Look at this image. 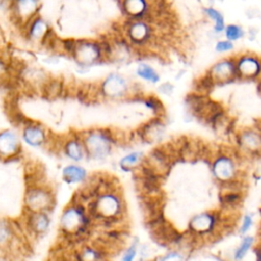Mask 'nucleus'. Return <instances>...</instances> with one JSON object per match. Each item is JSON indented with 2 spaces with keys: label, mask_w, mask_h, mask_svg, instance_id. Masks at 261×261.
Listing matches in <instances>:
<instances>
[{
  "label": "nucleus",
  "mask_w": 261,
  "mask_h": 261,
  "mask_svg": "<svg viewBox=\"0 0 261 261\" xmlns=\"http://www.w3.org/2000/svg\"><path fill=\"white\" fill-rule=\"evenodd\" d=\"M87 210L92 219L107 222L116 220L121 215L123 206L120 197L116 193L104 190L91 200Z\"/></svg>",
  "instance_id": "nucleus-2"
},
{
  "label": "nucleus",
  "mask_w": 261,
  "mask_h": 261,
  "mask_svg": "<svg viewBox=\"0 0 261 261\" xmlns=\"http://www.w3.org/2000/svg\"><path fill=\"white\" fill-rule=\"evenodd\" d=\"M62 179L66 184H77L86 180L88 174L84 167L76 164H69L62 169Z\"/></svg>",
  "instance_id": "nucleus-19"
},
{
  "label": "nucleus",
  "mask_w": 261,
  "mask_h": 261,
  "mask_svg": "<svg viewBox=\"0 0 261 261\" xmlns=\"http://www.w3.org/2000/svg\"><path fill=\"white\" fill-rule=\"evenodd\" d=\"M158 90H160V92H162L163 94H170L173 90V86L169 83H164L160 86V88H158Z\"/></svg>",
  "instance_id": "nucleus-33"
},
{
  "label": "nucleus",
  "mask_w": 261,
  "mask_h": 261,
  "mask_svg": "<svg viewBox=\"0 0 261 261\" xmlns=\"http://www.w3.org/2000/svg\"><path fill=\"white\" fill-rule=\"evenodd\" d=\"M21 151V142L18 135L12 129L0 130V159L9 160Z\"/></svg>",
  "instance_id": "nucleus-9"
},
{
  "label": "nucleus",
  "mask_w": 261,
  "mask_h": 261,
  "mask_svg": "<svg viewBox=\"0 0 261 261\" xmlns=\"http://www.w3.org/2000/svg\"><path fill=\"white\" fill-rule=\"evenodd\" d=\"M16 230L6 218H0V248H10L14 244Z\"/></svg>",
  "instance_id": "nucleus-20"
},
{
  "label": "nucleus",
  "mask_w": 261,
  "mask_h": 261,
  "mask_svg": "<svg viewBox=\"0 0 261 261\" xmlns=\"http://www.w3.org/2000/svg\"><path fill=\"white\" fill-rule=\"evenodd\" d=\"M216 84H226L239 79L237 71V59L233 57L225 58L215 63L208 70Z\"/></svg>",
  "instance_id": "nucleus-8"
},
{
  "label": "nucleus",
  "mask_w": 261,
  "mask_h": 261,
  "mask_svg": "<svg viewBox=\"0 0 261 261\" xmlns=\"http://www.w3.org/2000/svg\"><path fill=\"white\" fill-rule=\"evenodd\" d=\"M137 74L140 77H142V79H144V80H146L148 82L154 83V84L159 82V80H160V76H159L158 72L152 66H150V65H148L146 63H142V64H140L138 66Z\"/></svg>",
  "instance_id": "nucleus-24"
},
{
  "label": "nucleus",
  "mask_w": 261,
  "mask_h": 261,
  "mask_svg": "<svg viewBox=\"0 0 261 261\" xmlns=\"http://www.w3.org/2000/svg\"><path fill=\"white\" fill-rule=\"evenodd\" d=\"M70 54L75 62L83 67L91 66L96 63L106 62L100 43L98 41H74Z\"/></svg>",
  "instance_id": "nucleus-5"
},
{
  "label": "nucleus",
  "mask_w": 261,
  "mask_h": 261,
  "mask_svg": "<svg viewBox=\"0 0 261 261\" xmlns=\"http://www.w3.org/2000/svg\"><path fill=\"white\" fill-rule=\"evenodd\" d=\"M91 220L87 207L75 201L63 209L59 221V230L67 240H79L88 232Z\"/></svg>",
  "instance_id": "nucleus-1"
},
{
  "label": "nucleus",
  "mask_w": 261,
  "mask_h": 261,
  "mask_svg": "<svg viewBox=\"0 0 261 261\" xmlns=\"http://www.w3.org/2000/svg\"><path fill=\"white\" fill-rule=\"evenodd\" d=\"M24 29H27V37L29 41L35 44L45 43L46 38L49 36V25L47 21L39 15H36Z\"/></svg>",
  "instance_id": "nucleus-13"
},
{
  "label": "nucleus",
  "mask_w": 261,
  "mask_h": 261,
  "mask_svg": "<svg viewBox=\"0 0 261 261\" xmlns=\"http://www.w3.org/2000/svg\"><path fill=\"white\" fill-rule=\"evenodd\" d=\"M40 8V0H12L10 10L16 22L25 27L36 15Z\"/></svg>",
  "instance_id": "nucleus-7"
},
{
  "label": "nucleus",
  "mask_w": 261,
  "mask_h": 261,
  "mask_svg": "<svg viewBox=\"0 0 261 261\" xmlns=\"http://www.w3.org/2000/svg\"><path fill=\"white\" fill-rule=\"evenodd\" d=\"M144 100V99H143ZM145 104L147 105V107L151 108L154 112H160L161 110H163V105L161 104L160 100H158L156 97L154 96H150L147 97L145 100Z\"/></svg>",
  "instance_id": "nucleus-28"
},
{
  "label": "nucleus",
  "mask_w": 261,
  "mask_h": 261,
  "mask_svg": "<svg viewBox=\"0 0 261 261\" xmlns=\"http://www.w3.org/2000/svg\"><path fill=\"white\" fill-rule=\"evenodd\" d=\"M254 241H255V239H254L253 236L244 237L243 240L241 241L240 245L234 250L233 259L236 261H242L246 257V255L248 254L250 249L252 248V246L254 244Z\"/></svg>",
  "instance_id": "nucleus-23"
},
{
  "label": "nucleus",
  "mask_w": 261,
  "mask_h": 261,
  "mask_svg": "<svg viewBox=\"0 0 261 261\" xmlns=\"http://www.w3.org/2000/svg\"><path fill=\"white\" fill-rule=\"evenodd\" d=\"M7 70H8V68H7L5 61L3 60L2 57H0V81H2L6 76Z\"/></svg>",
  "instance_id": "nucleus-32"
},
{
  "label": "nucleus",
  "mask_w": 261,
  "mask_h": 261,
  "mask_svg": "<svg viewBox=\"0 0 261 261\" xmlns=\"http://www.w3.org/2000/svg\"><path fill=\"white\" fill-rule=\"evenodd\" d=\"M85 147L86 156L92 160L101 161L108 158L113 150L114 138L104 128L89 129L80 135Z\"/></svg>",
  "instance_id": "nucleus-3"
},
{
  "label": "nucleus",
  "mask_w": 261,
  "mask_h": 261,
  "mask_svg": "<svg viewBox=\"0 0 261 261\" xmlns=\"http://www.w3.org/2000/svg\"><path fill=\"white\" fill-rule=\"evenodd\" d=\"M237 71L239 79H256L261 73V59L254 55L246 53L237 59Z\"/></svg>",
  "instance_id": "nucleus-10"
},
{
  "label": "nucleus",
  "mask_w": 261,
  "mask_h": 261,
  "mask_svg": "<svg viewBox=\"0 0 261 261\" xmlns=\"http://www.w3.org/2000/svg\"><path fill=\"white\" fill-rule=\"evenodd\" d=\"M62 153L68 159L80 162L86 156L85 147L80 135H71L62 143Z\"/></svg>",
  "instance_id": "nucleus-15"
},
{
  "label": "nucleus",
  "mask_w": 261,
  "mask_h": 261,
  "mask_svg": "<svg viewBox=\"0 0 261 261\" xmlns=\"http://www.w3.org/2000/svg\"><path fill=\"white\" fill-rule=\"evenodd\" d=\"M212 173L219 181L228 182L232 180L237 175L234 160L227 155L217 157L212 163Z\"/></svg>",
  "instance_id": "nucleus-11"
},
{
  "label": "nucleus",
  "mask_w": 261,
  "mask_h": 261,
  "mask_svg": "<svg viewBox=\"0 0 261 261\" xmlns=\"http://www.w3.org/2000/svg\"><path fill=\"white\" fill-rule=\"evenodd\" d=\"M25 227L34 237L45 234L50 227V216L48 212H27Z\"/></svg>",
  "instance_id": "nucleus-12"
},
{
  "label": "nucleus",
  "mask_w": 261,
  "mask_h": 261,
  "mask_svg": "<svg viewBox=\"0 0 261 261\" xmlns=\"http://www.w3.org/2000/svg\"><path fill=\"white\" fill-rule=\"evenodd\" d=\"M21 138L23 142L31 147H41L48 141L47 130L38 123H30L23 126Z\"/></svg>",
  "instance_id": "nucleus-14"
},
{
  "label": "nucleus",
  "mask_w": 261,
  "mask_h": 261,
  "mask_svg": "<svg viewBox=\"0 0 261 261\" xmlns=\"http://www.w3.org/2000/svg\"><path fill=\"white\" fill-rule=\"evenodd\" d=\"M56 204L53 191L44 185H36L28 187L24 192L23 205L27 212H50Z\"/></svg>",
  "instance_id": "nucleus-4"
},
{
  "label": "nucleus",
  "mask_w": 261,
  "mask_h": 261,
  "mask_svg": "<svg viewBox=\"0 0 261 261\" xmlns=\"http://www.w3.org/2000/svg\"><path fill=\"white\" fill-rule=\"evenodd\" d=\"M137 252H138V246L137 243H133L124 252V254L122 255L121 261H135L136 256H137Z\"/></svg>",
  "instance_id": "nucleus-30"
},
{
  "label": "nucleus",
  "mask_w": 261,
  "mask_h": 261,
  "mask_svg": "<svg viewBox=\"0 0 261 261\" xmlns=\"http://www.w3.org/2000/svg\"><path fill=\"white\" fill-rule=\"evenodd\" d=\"M215 86V82L213 77L211 76L210 72L207 71L205 72L202 76L198 79V81L195 82V87L198 92L204 93V92H209L211 89Z\"/></svg>",
  "instance_id": "nucleus-25"
},
{
  "label": "nucleus",
  "mask_w": 261,
  "mask_h": 261,
  "mask_svg": "<svg viewBox=\"0 0 261 261\" xmlns=\"http://www.w3.org/2000/svg\"><path fill=\"white\" fill-rule=\"evenodd\" d=\"M216 223V216L211 212H202L191 218L190 227L194 232L207 233Z\"/></svg>",
  "instance_id": "nucleus-17"
},
{
  "label": "nucleus",
  "mask_w": 261,
  "mask_h": 261,
  "mask_svg": "<svg viewBox=\"0 0 261 261\" xmlns=\"http://www.w3.org/2000/svg\"><path fill=\"white\" fill-rule=\"evenodd\" d=\"M205 12L211 19H213L215 21V27H214L215 32L221 33L224 30V20H223L222 14L218 10H216L212 7L205 8Z\"/></svg>",
  "instance_id": "nucleus-26"
},
{
  "label": "nucleus",
  "mask_w": 261,
  "mask_h": 261,
  "mask_svg": "<svg viewBox=\"0 0 261 261\" xmlns=\"http://www.w3.org/2000/svg\"><path fill=\"white\" fill-rule=\"evenodd\" d=\"M75 261H102V252L94 246L84 245L75 253Z\"/></svg>",
  "instance_id": "nucleus-21"
},
{
  "label": "nucleus",
  "mask_w": 261,
  "mask_h": 261,
  "mask_svg": "<svg viewBox=\"0 0 261 261\" xmlns=\"http://www.w3.org/2000/svg\"><path fill=\"white\" fill-rule=\"evenodd\" d=\"M129 86L125 79L118 73H110L100 85V93L107 99H120L127 95Z\"/></svg>",
  "instance_id": "nucleus-6"
},
{
  "label": "nucleus",
  "mask_w": 261,
  "mask_h": 261,
  "mask_svg": "<svg viewBox=\"0 0 261 261\" xmlns=\"http://www.w3.org/2000/svg\"><path fill=\"white\" fill-rule=\"evenodd\" d=\"M233 48V44L229 40H223L219 41L215 45V50L218 52H226Z\"/></svg>",
  "instance_id": "nucleus-31"
},
{
  "label": "nucleus",
  "mask_w": 261,
  "mask_h": 261,
  "mask_svg": "<svg viewBox=\"0 0 261 261\" xmlns=\"http://www.w3.org/2000/svg\"><path fill=\"white\" fill-rule=\"evenodd\" d=\"M144 158V153L140 151L132 152L125 156H123L119 160V166L121 169L129 171L130 169L135 168Z\"/></svg>",
  "instance_id": "nucleus-22"
},
{
  "label": "nucleus",
  "mask_w": 261,
  "mask_h": 261,
  "mask_svg": "<svg viewBox=\"0 0 261 261\" xmlns=\"http://www.w3.org/2000/svg\"><path fill=\"white\" fill-rule=\"evenodd\" d=\"M239 139L241 147L247 152L252 154L261 153V133L254 129H246L240 135Z\"/></svg>",
  "instance_id": "nucleus-18"
},
{
  "label": "nucleus",
  "mask_w": 261,
  "mask_h": 261,
  "mask_svg": "<svg viewBox=\"0 0 261 261\" xmlns=\"http://www.w3.org/2000/svg\"><path fill=\"white\" fill-rule=\"evenodd\" d=\"M253 224H254L253 215L252 214H246L243 217V221H242L241 226H240V233L241 234H246L251 229Z\"/></svg>",
  "instance_id": "nucleus-29"
},
{
  "label": "nucleus",
  "mask_w": 261,
  "mask_h": 261,
  "mask_svg": "<svg viewBox=\"0 0 261 261\" xmlns=\"http://www.w3.org/2000/svg\"><path fill=\"white\" fill-rule=\"evenodd\" d=\"M120 7L125 17L144 20L149 8V0H122Z\"/></svg>",
  "instance_id": "nucleus-16"
},
{
  "label": "nucleus",
  "mask_w": 261,
  "mask_h": 261,
  "mask_svg": "<svg viewBox=\"0 0 261 261\" xmlns=\"http://www.w3.org/2000/svg\"><path fill=\"white\" fill-rule=\"evenodd\" d=\"M245 35L244 30L237 24H229L225 28V36L229 41H236Z\"/></svg>",
  "instance_id": "nucleus-27"
}]
</instances>
